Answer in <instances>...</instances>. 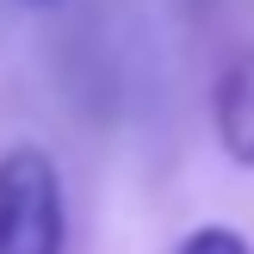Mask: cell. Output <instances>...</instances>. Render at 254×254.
Here are the masks:
<instances>
[{"label":"cell","instance_id":"6da1fadb","mask_svg":"<svg viewBox=\"0 0 254 254\" xmlns=\"http://www.w3.org/2000/svg\"><path fill=\"white\" fill-rule=\"evenodd\" d=\"M0 254H62V180L31 143L0 155Z\"/></svg>","mask_w":254,"mask_h":254},{"label":"cell","instance_id":"7a4b0ae2","mask_svg":"<svg viewBox=\"0 0 254 254\" xmlns=\"http://www.w3.org/2000/svg\"><path fill=\"white\" fill-rule=\"evenodd\" d=\"M211 118H217V143L230 149V161L254 168V50H242V56L217 74Z\"/></svg>","mask_w":254,"mask_h":254},{"label":"cell","instance_id":"3957f363","mask_svg":"<svg viewBox=\"0 0 254 254\" xmlns=\"http://www.w3.org/2000/svg\"><path fill=\"white\" fill-rule=\"evenodd\" d=\"M174 254H254V248H248L236 230H223V223H205V230H192Z\"/></svg>","mask_w":254,"mask_h":254}]
</instances>
